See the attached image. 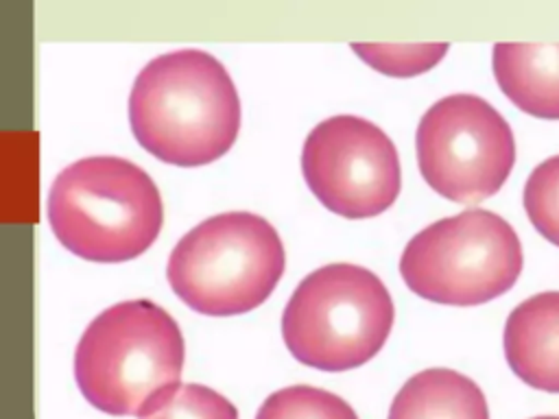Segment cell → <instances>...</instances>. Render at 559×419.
Segmentation results:
<instances>
[{
	"mask_svg": "<svg viewBox=\"0 0 559 419\" xmlns=\"http://www.w3.org/2000/svg\"><path fill=\"white\" fill-rule=\"evenodd\" d=\"M129 122L151 155L175 166L223 157L240 129L238 92L212 55L175 50L148 61L129 96Z\"/></svg>",
	"mask_w": 559,
	"mask_h": 419,
	"instance_id": "obj_1",
	"label": "cell"
},
{
	"mask_svg": "<svg viewBox=\"0 0 559 419\" xmlns=\"http://www.w3.org/2000/svg\"><path fill=\"white\" fill-rule=\"evenodd\" d=\"M183 336L175 319L146 299L100 312L74 351V380L83 397L114 417L155 412L179 386Z\"/></svg>",
	"mask_w": 559,
	"mask_h": 419,
	"instance_id": "obj_2",
	"label": "cell"
},
{
	"mask_svg": "<svg viewBox=\"0 0 559 419\" xmlns=\"http://www.w3.org/2000/svg\"><path fill=\"white\" fill-rule=\"evenodd\" d=\"M164 220L153 179L122 157H85L63 168L48 194L55 238L90 262H127L144 253Z\"/></svg>",
	"mask_w": 559,
	"mask_h": 419,
	"instance_id": "obj_3",
	"label": "cell"
},
{
	"mask_svg": "<svg viewBox=\"0 0 559 419\" xmlns=\"http://www.w3.org/2000/svg\"><path fill=\"white\" fill-rule=\"evenodd\" d=\"M282 273V240L269 220L251 212H225L199 223L175 244L166 268L175 295L210 316L258 308Z\"/></svg>",
	"mask_w": 559,
	"mask_h": 419,
	"instance_id": "obj_4",
	"label": "cell"
},
{
	"mask_svg": "<svg viewBox=\"0 0 559 419\" xmlns=\"http://www.w3.org/2000/svg\"><path fill=\"white\" fill-rule=\"evenodd\" d=\"M393 301L384 284L356 264L310 273L282 316L288 351L306 367L347 371L371 360L389 338Z\"/></svg>",
	"mask_w": 559,
	"mask_h": 419,
	"instance_id": "obj_5",
	"label": "cell"
},
{
	"mask_svg": "<svg viewBox=\"0 0 559 419\" xmlns=\"http://www.w3.org/2000/svg\"><path fill=\"white\" fill-rule=\"evenodd\" d=\"M522 271L515 229L489 210H465L411 238L400 273L406 286L437 303L478 306L507 292Z\"/></svg>",
	"mask_w": 559,
	"mask_h": 419,
	"instance_id": "obj_6",
	"label": "cell"
},
{
	"mask_svg": "<svg viewBox=\"0 0 559 419\" xmlns=\"http://www.w3.org/2000/svg\"><path fill=\"white\" fill-rule=\"evenodd\" d=\"M417 164L426 183L454 203L496 194L515 161L509 122L480 96L437 100L417 127Z\"/></svg>",
	"mask_w": 559,
	"mask_h": 419,
	"instance_id": "obj_7",
	"label": "cell"
},
{
	"mask_svg": "<svg viewBox=\"0 0 559 419\" xmlns=\"http://www.w3.org/2000/svg\"><path fill=\"white\" fill-rule=\"evenodd\" d=\"M301 172L312 194L345 218L382 214L402 185L395 144L380 127L358 116L319 122L304 142Z\"/></svg>",
	"mask_w": 559,
	"mask_h": 419,
	"instance_id": "obj_8",
	"label": "cell"
},
{
	"mask_svg": "<svg viewBox=\"0 0 559 419\" xmlns=\"http://www.w3.org/2000/svg\"><path fill=\"white\" fill-rule=\"evenodd\" d=\"M502 343L511 371L524 384L559 393V290L533 295L515 306Z\"/></svg>",
	"mask_w": 559,
	"mask_h": 419,
	"instance_id": "obj_9",
	"label": "cell"
},
{
	"mask_svg": "<svg viewBox=\"0 0 559 419\" xmlns=\"http://www.w3.org/2000/svg\"><path fill=\"white\" fill-rule=\"evenodd\" d=\"M493 76L522 111L559 120V44L500 41L493 46Z\"/></svg>",
	"mask_w": 559,
	"mask_h": 419,
	"instance_id": "obj_10",
	"label": "cell"
},
{
	"mask_svg": "<svg viewBox=\"0 0 559 419\" xmlns=\"http://www.w3.org/2000/svg\"><path fill=\"white\" fill-rule=\"evenodd\" d=\"M389 419H489L480 386L454 369L415 373L391 402Z\"/></svg>",
	"mask_w": 559,
	"mask_h": 419,
	"instance_id": "obj_11",
	"label": "cell"
},
{
	"mask_svg": "<svg viewBox=\"0 0 559 419\" xmlns=\"http://www.w3.org/2000/svg\"><path fill=\"white\" fill-rule=\"evenodd\" d=\"M255 419H358L354 408L338 395L317 386H286L271 393Z\"/></svg>",
	"mask_w": 559,
	"mask_h": 419,
	"instance_id": "obj_12",
	"label": "cell"
},
{
	"mask_svg": "<svg viewBox=\"0 0 559 419\" xmlns=\"http://www.w3.org/2000/svg\"><path fill=\"white\" fill-rule=\"evenodd\" d=\"M352 50L382 74L415 76L437 65L448 44H352Z\"/></svg>",
	"mask_w": 559,
	"mask_h": 419,
	"instance_id": "obj_13",
	"label": "cell"
},
{
	"mask_svg": "<svg viewBox=\"0 0 559 419\" xmlns=\"http://www.w3.org/2000/svg\"><path fill=\"white\" fill-rule=\"evenodd\" d=\"M524 210L533 227L559 247V155L544 159L528 175Z\"/></svg>",
	"mask_w": 559,
	"mask_h": 419,
	"instance_id": "obj_14",
	"label": "cell"
},
{
	"mask_svg": "<svg viewBox=\"0 0 559 419\" xmlns=\"http://www.w3.org/2000/svg\"><path fill=\"white\" fill-rule=\"evenodd\" d=\"M144 419H238L236 406L203 384H181Z\"/></svg>",
	"mask_w": 559,
	"mask_h": 419,
	"instance_id": "obj_15",
	"label": "cell"
},
{
	"mask_svg": "<svg viewBox=\"0 0 559 419\" xmlns=\"http://www.w3.org/2000/svg\"><path fill=\"white\" fill-rule=\"evenodd\" d=\"M533 419H559V417H533Z\"/></svg>",
	"mask_w": 559,
	"mask_h": 419,
	"instance_id": "obj_16",
	"label": "cell"
}]
</instances>
